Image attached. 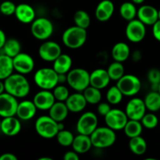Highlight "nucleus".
I'll list each match as a JSON object with an SVG mask.
<instances>
[{"instance_id":"50","label":"nucleus","mask_w":160,"mask_h":160,"mask_svg":"<svg viewBox=\"0 0 160 160\" xmlns=\"http://www.w3.org/2000/svg\"><path fill=\"white\" fill-rule=\"evenodd\" d=\"M6 92L5 90V84H4V81H2L0 80V95L2 94L3 92Z\"/></svg>"},{"instance_id":"42","label":"nucleus","mask_w":160,"mask_h":160,"mask_svg":"<svg viewBox=\"0 0 160 160\" xmlns=\"http://www.w3.org/2000/svg\"><path fill=\"white\" fill-rule=\"evenodd\" d=\"M17 6L12 2L6 0L0 4V12L5 16H11L15 13Z\"/></svg>"},{"instance_id":"12","label":"nucleus","mask_w":160,"mask_h":160,"mask_svg":"<svg viewBox=\"0 0 160 160\" xmlns=\"http://www.w3.org/2000/svg\"><path fill=\"white\" fill-rule=\"evenodd\" d=\"M18 104L17 98L8 92H3L0 95V117L5 118L16 116Z\"/></svg>"},{"instance_id":"45","label":"nucleus","mask_w":160,"mask_h":160,"mask_svg":"<svg viewBox=\"0 0 160 160\" xmlns=\"http://www.w3.org/2000/svg\"><path fill=\"white\" fill-rule=\"evenodd\" d=\"M63 159L65 160H78L80 159L79 154L73 150V151H68L64 154Z\"/></svg>"},{"instance_id":"15","label":"nucleus","mask_w":160,"mask_h":160,"mask_svg":"<svg viewBox=\"0 0 160 160\" xmlns=\"http://www.w3.org/2000/svg\"><path fill=\"white\" fill-rule=\"evenodd\" d=\"M14 70L17 73L26 75L33 71L34 68V60L32 56L25 52H20L12 58Z\"/></svg>"},{"instance_id":"6","label":"nucleus","mask_w":160,"mask_h":160,"mask_svg":"<svg viewBox=\"0 0 160 160\" xmlns=\"http://www.w3.org/2000/svg\"><path fill=\"white\" fill-rule=\"evenodd\" d=\"M34 128L37 134L45 139L56 138L59 131L58 122L53 120L49 115L39 117L34 123Z\"/></svg>"},{"instance_id":"34","label":"nucleus","mask_w":160,"mask_h":160,"mask_svg":"<svg viewBox=\"0 0 160 160\" xmlns=\"http://www.w3.org/2000/svg\"><path fill=\"white\" fill-rule=\"evenodd\" d=\"M83 95L87 101L88 104L97 105L102 100L101 90L93 86H88L85 90L83 91Z\"/></svg>"},{"instance_id":"47","label":"nucleus","mask_w":160,"mask_h":160,"mask_svg":"<svg viewBox=\"0 0 160 160\" xmlns=\"http://www.w3.org/2000/svg\"><path fill=\"white\" fill-rule=\"evenodd\" d=\"M0 160H17V157L12 153H4L0 156Z\"/></svg>"},{"instance_id":"7","label":"nucleus","mask_w":160,"mask_h":160,"mask_svg":"<svg viewBox=\"0 0 160 160\" xmlns=\"http://www.w3.org/2000/svg\"><path fill=\"white\" fill-rule=\"evenodd\" d=\"M54 26L50 20L45 17H38L31 23V32L38 40L46 41L52 35Z\"/></svg>"},{"instance_id":"51","label":"nucleus","mask_w":160,"mask_h":160,"mask_svg":"<svg viewBox=\"0 0 160 160\" xmlns=\"http://www.w3.org/2000/svg\"><path fill=\"white\" fill-rule=\"evenodd\" d=\"M145 1V0H131V2L135 5H142Z\"/></svg>"},{"instance_id":"22","label":"nucleus","mask_w":160,"mask_h":160,"mask_svg":"<svg viewBox=\"0 0 160 160\" xmlns=\"http://www.w3.org/2000/svg\"><path fill=\"white\" fill-rule=\"evenodd\" d=\"M69 111L74 113L81 112L86 108L88 102L82 92H77L71 94L65 102Z\"/></svg>"},{"instance_id":"28","label":"nucleus","mask_w":160,"mask_h":160,"mask_svg":"<svg viewBox=\"0 0 160 160\" xmlns=\"http://www.w3.org/2000/svg\"><path fill=\"white\" fill-rule=\"evenodd\" d=\"M12 58L5 54H0V80L4 81L13 73Z\"/></svg>"},{"instance_id":"14","label":"nucleus","mask_w":160,"mask_h":160,"mask_svg":"<svg viewBox=\"0 0 160 160\" xmlns=\"http://www.w3.org/2000/svg\"><path fill=\"white\" fill-rule=\"evenodd\" d=\"M62 53L60 45L53 41H45L38 48L41 59L45 62H54L56 58Z\"/></svg>"},{"instance_id":"35","label":"nucleus","mask_w":160,"mask_h":160,"mask_svg":"<svg viewBox=\"0 0 160 160\" xmlns=\"http://www.w3.org/2000/svg\"><path fill=\"white\" fill-rule=\"evenodd\" d=\"M107 72L110 77L111 81H117L125 74V69L123 62L114 61L109 66Z\"/></svg>"},{"instance_id":"55","label":"nucleus","mask_w":160,"mask_h":160,"mask_svg":"<svg viewBox=\"0 0 160 160\" xmlns=\"http://www.w3.org/2000/svg\"><path fill=\"white\" fill-rule=\"evenodd\" d=\"M1 123H2V120H0V131H1Z\"/></svg>"},{"instance_id":"17","label":"nucleus","mask_w":160,"mask_h":160,"mask_svg":"<svg viewBox=\"0 0 160 160\" xmlns=\"http://www.w3.org/2000/svg\"><path fill=\"white\" fill-rule=\"evenodd\" d=\"M137 17L147 26H152L158 20V9L150 5H142L138 9Z\"/></svg>"},{"instance_id":"40","label":"nucleus","mask_w":160,"mask_h":160,"mask_svg":"<svg viewBox=\"0 0 160 160\" xmlns=\"http://www.w3.org/2000/svg\"><path fill=\"white\" fill-rule=\"evenodd\" d=\"M52 93L56 101L59 102H66L70 95L69 89L62 84H57L52 89Z\"/></svg>"},{"instance_id":"10","label":"nucleus","mask_w":160,"mask_h":160,"mask_svg":"<svg viewBox=\"0 0 160 160\" xmlns=\"http://www.w3.org/2000/svg\"><path fill=\"white\" fill-rule=\"evenodd\" d=\"M145 26L146 25L144 24L138 19H134L128 21L125 30L127 38L133 43L141 42L146 35Z\"/></svg>"},{"instance_id":"2","label":"nucleus","mask_w":160,"mask_h":160,"mask_svg":"<svg viewBox=\"0 0 160 160\" xmlns=\"http://www.w3.org/2000/svg\"><path fill=\"white\" fill-rule=\"evenodd\" d=\"M87 36V29L74 25L64 31L62 35V41L67 48L70 49H78L85 44Z\"/></svg>"},{"instance_id":"44","label":"nucleus","mask_w":160,"mask_h":160,"mask_svg":"<svg viewBox=\"0 0 160 160\" xmlns=\"http://www.w3.org/2000/svg\"><path fill=\"white\" fill-rule=\"evenodd\" d=\"M152 34L153 37L160 42V20H158L152 25Z\"/></svg>"},{"instance_id":"16","label":"nucleus","mask_w":160,"mask_h":160,"mask_svg":"<svg viewBox=\"0 0 160 160\" xmlns=\"http://www.w3.org/2000/svg\"><path fill=\"white\" fill-rule=\"evenodd\" d=\"M56 101L52 92H51V90L44 89L37 92L33 98L34 105L39 110H48Z\"/></svg>"},{"instance_id":"43","label":"nucleus","mask_w":160,"mask_h":160,"mask_svg":"<svg viewBox=\"0 0 160 160\" xmlns=\"http://www.w3.org/2000/svg\"><path fill=\"white\" fill-rule=\"evenodd\" d=\"M111 109H112V108H111L110 104L108 102H99L98 104V107H97L98 113L104 117L109 113Z\"/></svg>"},{"instance_id":"38","label":"nucleus","mask_w":160,"mask_h":160,"mask_svg":"<svg viewBox=\"0 0 160 160\" xmlns=\"http://www.w3.org/2000/svg\"><path fill=\"white\" fill-rule=\"evenodd\" d=\"M56 138L58 143L64 147L71 146L74 139L73 133L65 129L59 131Z\"/></svg>"},{"instance_id":"8","label":"nucleus","mask_w":160,"mask_h":160,"mask_svg":"<svg viewBox=\"0 0 160 160\" xmlns=\"http://www.w3.org/2000/svg\"><path fill=\"white\" fill-rule=\"evenodd\" d=\"M117 86L124 96L132 97L137 95L142 88V82L134 74H124L117 81Z\"/></svg>"},{"instance_id":"23","label":"nucleus","mask_w":160,"mask_h":160,"mask_svg":"<svg viewBox=\"0 0 160 160\" xmlns=\"http://www.w3.org/2000/svg\"><path fill=\"white\" fill-rule=\"evenodd\" d=\"M115 6L111 0H102L100 2L95 9V17L98 21L106 22L113 15Z\"/></svg>"},{"instance_id":"39","label":"nucleus","mask_w":160,"mask_h":160,"mask_svg":"<svg viewBox=\"0 0 160 160\" xmlns=\"http://www.w3.org/2000/svg\"><path fill=\"white\" fill-rule=\"evenodd\" d=\"M142 125L145 128L147 129H154L158 126L159 123V119H158L157 116L154 113V112H151L149 113H145L142 119L141 120Z\"/></svg>"},{"instance_id":"26","label":"nucleus","mask_w":160,"mask_h":160,"mask_svg":"<svg viewBox=\"0 0 160 160\" xmlns=\"http://www.w3.org/2000/svg\"><path fill=\"white\" fill-rule=\"evenodd\" d=\"M48 115L57 122H62L68 117L69 109L65 102L56 101V102L48 109Z\"/></svg>"},{"instance_id":"48","label":"nucleus","mask_w":160,"mask_h":160,"mask_svg":"<svg viewBox=\"0 0 160 160\" xmlns=\"http://www.w3.org/2000/svg\"><path fill=\"white\" fill-rule=\"evenodd\" d=\"M6 41V36L4 31L0 29V50L3 48Z\"/></svg>"},{"instance_id":"5","label":"nucleus","mask_w":160,"mask_h":160,"mask_svg":"<svg viewBox=\"0 0 160 160\" xmlns=\"http://www.w3.org/2000/svg\"><path fill=\"white\" fill-rule=\"evenodd\" d=\"M34 81L36 85L44 90H52L59 84L58 73L53 68L43 67L35 72Z\"/></svg>"},{"instance_id":"29","label":"nucleus","mask_w":160,"mask_h":160,"mask_svg":"<svg viewBox=\"0 0 160 160\" xmlns=\"http://www.w3.org/2000/svg\"><path fill=\"white\" fill-rule=\"evenodd\" d=\"M145 106L150 112H156L160 110V93L158 91H152L144 98Z\"/></svg>"},{"instance_id":"46","label":"nucleus","mask_w":160,"mask_h":160,"mask_svg":"<svg viewBox=\"0 0 160 160\" xmlns=\"http://www.w3.org/2000/svg\"><path fill=\"white\" fill-rule=\"evenodd\" d=\"M142 58V53L140 50H135L131 53V59L134 62H139Z\"/></svg>"},{"instance_id":"19","label":"nucleus","mask_w":160,"mask_h":160,"mask_svg":"<svg viewBox=\"0 0 160 160\" xmlns=\"http://www.w3.org/2000/svg\"><path fill=\"white\" fill-rule=\"evenodd\" d=\"M16 18L22 23L28 24L35 20L36 13L34 8L27 3H20L17 5L15 11Z\"/></svg>"},{"instance_id":"13","label":"nucleus","mask_w":160,"mask_h":160,"mask_svg":"<svg viewBox=\"0 0 160 160\" xmlns=\"http://www.w3.org/2000/svg\"><path fill=\"white\" fill-rule=\"evenodd\" d=\"M146 110L144 99L140 98H132L127 103L124 111L129 120H141L146 113Z\"/></svg>"},{"instance_id":"18","label":"nucleus","mask_w":160,"mask_h":160,"mask_svg":"<svg viewBox=\"0 0 160 160\" xmlns=\"http://www.w3.org/2000/svg\"><path fill=\"white\" fill-rule=\"evenodd\" d=\"M18 117H9L2 118L1 123V131L8 137H14L21 131V123Z\"/></svg>"},{"instance_id":"21","label":"nucleus","mask_w":160,"mask_h":160,"mask_svg":"<svg viewBox=\"0 0 160 160\" xmlns=\"http://www.w3.org/2000/svg\"><path fill=\"white\" fill-rule=\"evenodd\" d=\"M37 110L38 109L34 105L33 100L32 101L23 100V101L19 102L16 116L20 120L27 121V120H31L35 117Z\"/></svg>"},{"instance_id":"3","label":"nucleus","mask_w":160,"mask_h":160,"mask_svg":"<svg viewBox=\"0 0 160 160\" xmlns=\"http://www.w3.org/2000/svg\"><path fill=\"white\" fill-rule=\"evenodd\" d=\"M90 137L93 147L99 149L112 146L117 140L115 131L107 126L98 127Z\"/></svg>"},{"instance_id":"9","label":"nucleus","mask_w":160,"mask_h":160,"mask_svg":"<svg viewBox=\"0 0 160 160\" xmlns=\"http://www.w3.org/2000/svg\"><path fill=\"white\" fill-rule=\"evenodd\" d=\"M98 117L93 112H85L79 117L76 128L78 134L91 135L98 128Z\"/></svg>"},{"instance_id":"20","label":"nucleus","mask_w":160,"mask_h":160,"mask_svg":"<svg viewBox=\"0 0 160 160\" xmlns=\"http://www.w3.org/2000/svg\"><path fill=\"white\" fill-rule=\"evenodd\" d=\"M110 81V77L107 70L105 69H95L90 73V85L100 90L107 87Z\"/></svg>"},{"instance_id":"27","label":"nucleus","mask_w":160,"mask_h":160,"mask_svg":"<svg viewBox=\"0 0 160 160\" xmlns=\"http://www.w3.org/2000/svg\"><path fill=\"white\" fill-rule=\"evenodd\" d=\"M72 64H73V61H72L71 57L67 54L61 53L53 62L52 68L59 74L60 73L67 74L71 70Z\"/></svg>"},{"instance_id":"53","label":"nucleus","mask_w":160,"mask_h":160,"mask_svg":"<svg viewBox=\"0 0 160 160\" xmlns=\"http://www.w3.org/2000/svg\"><path fill=\"white\" fill-rule=\"evenodd\" d=\"M158 17H159V20H160V9L158 10Z\"/></svg>"},{"instance_id":"33","label":"nucleus","mask_w":160,"mask_h":160,"mask_svg":"<svg viewBox=\"0 0 160 160\" xmlns=\"http://www.w3.org/2000/svg\"><path fill=\"white\" fill-rule=\"evenodd\" d=\"M138 9L136 8V5L132 2H125L122 3L120 7V14L123 19L127 21L135 19L137 17Z\"/></svg>"},{"instance_id":"11","label":"nucleus","mask_w":160,"mask_h":160,"mask_svg":"<svg viewBox=\"0 0 160 160\" xmlns=\"http://www.w3.org/2000/svg\"><path fill=\"white\" fill-rule=\"evenodd\" d=\"M128 120L125 111L120 109H112L105 117L106 126L115 131L123 130Z\"/></svg>"},{"instance_id":"32","label":"nucleus","mask_w":160,"mask_h":160,"mask_svg":"<svg viewBox=\"0 0 160 160\" xmlns=\"http://www.w3.org/2000/svg\"><path fill=\"white\" fill-rule=\"evenodd\" d=\"M1 50H2V54L13 58L21 52V45L20 42L16 38L6 39V43Z\"/></svg>"},{"instance_id":"37","label":"nucleus","mask_w":160,"mask_h":160,"mask_svg":"<svg viewBox=\"0 0 160 160\" xmlns=\"http://www.w3.org/2000/svg\"><path fill=\"white\" fill-rule=\"evenodd\" d=\"M123 97V93L117 85L110 87L106 92V100L110 105L120 104Z\"/></svg>"},{"instance_id":"30","label":"nucleus","mask_w":160,"mask_h":160,"mask_svg":"<svg viewBox=\"0 0 160 160\" xmlns=\"http://www.w3.org/2000/svg\"><path fill=\"white\" fill-rule=\"evenodd\" d=\"M143 128L144 127L141 120H128L123 128V131L127 137L131 138L140 136L143 131Z\"/></svg>"},{"instance_id":"52","label":"nucleus","mask_w":160,"mask_h":160,"mask_svg":"<svg viewBox=\"0 0 160 160\" xmlns=\"http://www.w3.org/2000/svg\"><path fill=\"white\" fill-rule=\"evenodd\" d=\"M38 160H52V159L49 157H42V158H40Z\"/></svg>"},{"instance_id":"49","label":"nucleus","mask_w":160,"mask_h":160,"mask_svg":"<svg viewBox=\"0 0 160 160\" xmlns=\"http://www.w3.org/2000/svg\"><path fill=\"white\" fill-rule=\"evenodd\" d=\"M67 74H66V73H60V74H59V73H58V80H59V84H61V83L62 84V83H64V82H67Z\"/></svg>"},{"instance_id":"25","label":"nucleus","mask_w":160,"mask_h":160,"mask_svg":"<svg viewBox=\"0 0 160 160\" xmlns=\"http://www.w3.org/2000/svg\"><path fill=\"white\" fill-rule=\"evenodd\" d=\"M111 53L114 61L120 62H123L128 60L131 54L129 45L123 42L116 43L112 48Z\"/></svg>"},{"instance_id":"4","label":"nucleus","mask_w":160,"mask_h":160,"mask_svg":"<svg viewBox=\"0 0 160 160\" xmlns=\"http://www.w3.org/2000/svg\"><path fill=\"white\" fill-rule=\"evenodd\" d=\"M67 77L68 85L76 92H83L90 86V73L85 69H72L67 73Z\"/></svg>"},{"instance_id":"24","label":"nucleus","mask_w":160,"mask_h":160,"mask_svg":"<svg viewBox=\"0 0 160 160\" xmlns=\"http://www.w3.org/2000/svg\"><path fill=\"white\" fill-rule=\"evenodd\" d=\"M71 146L73 150H74L78 154H84L88 152L93 147V145L90 135L79 134L74 137Z\"/></svg>"},{"instance_id":"54","label":"nucleus","mask_w":160,"mask_h":160,"mask_svg":"<svg viewBox=\"0 0 160 160\" xmlns=\"http://www.w3.org/2000/svg\"><path fill=\"white\" fill-rule=\"evenodd\" d=\"M158 92H159V93H160V83H159V88H158Z\"/></svg>"},{"instance_id":"31","label":"nucleus","mask_w":160,"mask_h":160,"mask_svg":"<svg viewBox=\"0 0 160 160\" xmlns=\"http://www.w3.org/2000/svg\"><path fill=\"white\" fill-rule=\"evenodd\" d=\"M128 145L130 150L137 156H142L145 154L147 150L146 141L141 135L130 138Z\"/></svg>"},{"instance_id":"41","label":"nucleus","mask_w":160,"mask_h":160,"mask_svg":"<svg viewBox=\"0 0 160 160\" xmlns=\"http://www.w3.org/2000/svg\"><path fill=\"white\" fill-rule=\"evenodd\" d=\"M147 78L151 84L152 91H158L160 83V70L156 68L151 69L148 70Z\"/></svg>"},{"instance_id":"1","label":"nucleus","mask_w":160,"mask_h":160,"mask_svg":"<svg viewBox=\"0 0 160 160\" xmlns=\"http://www.w3.org/2000/svg\"><path fill=\"white\" fill-rule=\"evenodd\" d=\"M5 90L16 98H25L31 91V85L25 75L19 73H12L4 80Z\"/></svg>"},{"instance_id":"36","label":"nucleus","mask_w":160,"mask_h":160,"mask_svg":"<svg viewBox=\"0 0 160 160\" xmlns=\"http://www.w3.org/2000/svg\"><path fill=\"white\" fill-rule=\"evenodd\" d=\"M73 21L77 26L87 29L91 24V17L86 11L81 9V10H78L74 13Z\"/></svg>"}]
</instances>
